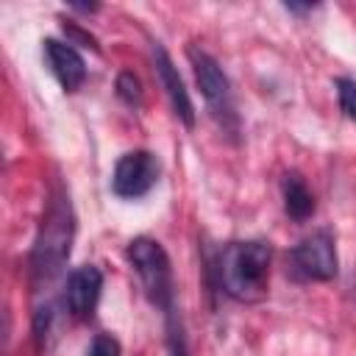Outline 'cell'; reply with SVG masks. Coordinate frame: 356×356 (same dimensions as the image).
I'll return each mask as SVG.
<instances>
[{"mask_svg": "<svg viewBox=\"0 0 356 356\" xmlns=\"http://www.w3.org/2000/svg\"><path fill=\"white\" fill-rule=\"evenodd\" d=\"M186 56H189V64L195 70V81L200 86V95H203L211 117L217 120V125L222 128V134L236 136L239 134V114H236V106H234L231 81L222 72L220 61L214 56H209L206 50L195 47V44L186 50Z\"/></svg>", "mask_w": 356, "mask_h": 356, "instance_id": "4", "label": "cell"}, {"mask_svg": "<svg viewBox=\"0 0 356 356\" xmlns=\"http://www.w3.org/2000/svg\"><path fill=\"white\" fill-rule=\"evenodd\" d=\"M117 97L131 108L142 106V83L134 72H120L117 75Z\"/></svg>", "mask_w": 356, "mask_h": 356, "instance_id": "11", "label": "cell"}, {"mask_svg": "<svg viewBox=\"0 0 356 356\" xmlns=\"http://www.w3.org/2000/svg\"><path fill=\"white\" fill-rule=\"evenodd\" d=\"M273 248L264 239L228 242L217 256V284L236 303H256L267 295Z\"/></svg>", "mask_w": 356, "mask_h": 356, "instance_id": "1", "label": "cell"}, {"mask_svg": "<svg viewBox=\"0 0 356 356\" xmlns=\"http://www.w3.org/2000/svg\"><path fill=\"white\" fill-rule=\"evenodd\" d=\"M334 86H337L339 108L356 122V81H350V78H337Z\"/></svg>", "mask_w": 356, "mask_h": 356, "instance_id": "12", "label": "cell"}, {"mask_svg": "<svg viewBox=\"0 0 356 356\" xmlns=\"http://www.w3.org/2000/svg\"><path fill=\"white\" fill-rule=\"evenodd\" d=\"M100 289H103V273L95 264H81L67 275V286H64V300L67 309L75 317H89L100 300Z\"/></svg>", "mask_w": 356, "mask_h": 356, "instance_id": "8", "label": "cell"}, {"mask_svg": "<svg viewBox=\"0 0 356 356\" xmlns=\"http://www.w3.org/2000/svg\"><path fill=\"white\" fill-rule=\"evenodd\" d=\"M153 67H156L159 83L164 86V92H167V97H170V106H172L175 117H178L186 128H192V125H195V106H192V100H189V92H186V86H184V81H181V75H178V70H175V64H172V58L167 56V50H164L159 42H153Z\"/></svg>", "mask_w": 356, "mask_h": 356, "instance_id": "9", "label": "cell"}, {"mask_svg": "<svg viewBox=\"0 0 356 356\" xmlns=\"http://www.w3.org/2000/svg\"><path fill=\"white\" fill-rule=\"evenodd\" d=\"M70 239H72V211H70V200L58 195L47 206L39 239L31 253L33 281H50L61 270V264L70 256Z\"/></svg>", "mask_w": 356, "mask_h": 356, "instance_id": "2", "label": "cell"}, {"mask_svg": "<svg viewBox=\"0 0 356 356\" xmlns=\"http://www.w3.org/2000/svg\"><path fill=\"white\" fill-rule=\"evenodd\" d=\"M284 8H286V11H292V14H306V11H312L314 6H298V3H286Z\"/></svg>", "mask_w": 356, "mask_h": 356, "instance_id": "15", "label": "cell"}, {"mask_svg": "<svg viewBox=\"0 0 356 356\" xmlns=\"http://www.w3.org/2000/svg\"><path fill=\"white\" fill-rule=\"evenodd\" d=\"M64 33H67V42H70V39H78L83 47H92V50H97V42H95V36H89L86 31H81L78 25L67 22V25H64Z\"/></svg>", "mask_w": 356, "mask_h": 356, "instance_id": "14", "label": "cell"}, {"mask_svg": "<svg viewBox=\"0 0 356 356\" xmlns=\"http://www.w3.org/2000/svg\"><path fill=\"white\" fill-rule=\"evenodd\" d=\"M42 56L47 70L53 72V78L61 83L64 92H78L86 81V61L81 58V53L70 44V42H58V39H44L42 42Z\"/></svg>", "mask_w": 356, "mask_h": 356, "instance_id": "7", "label": "cell"}, {"mask_svg": "<svg viewBox=\"0 0 356 356\" xmlns=\"http://www.w3.org/2000/svg\"><path fill=\"white\" fill-rule=\"evenodd\" d=\"M286 275L298 284L331 281L337 275V248L328 231H314L286 253Z\"/></svg>", "mask_w": 356, "mask_h": 356, "instance_id": "5", "label": "cell"}, {"mask_svg": "<svg viewBox=\"0 0 356 356\" xmlns=\"http://www.w3.org/2000/svg\"><path fill=\"white\" fill-rule=\"evenodd\" d=\"M281 192H284V211L289 214V220L306 222L314 214V195L309 192L306 181L298 172H286L284 175Z\"/></svg>", "mask_w": 356, "mask_h": 356, "instance_id": "10", "label": "cell"}, {"mask_svg": "<svg viewBox=\"0 0 356 356\" xmlns=\"http://www.w3.org/2000/svg\"><path fill=\"white\" fill-rule=\"evenodd\" d=\"M86 356H122L120 350V342L111 337V334H97L86 350Z\"/></svg>", "mask_w": 356, "mask_h": 356, "instance_id": "13", "label": "cell"}, {"mask_svg": "<svg viewBox=\"0 0 356 356\" xmlns=\"http://www.w3.org/2000/svg\"><path fill=\"white\" fill-rule=\"evenodd\" d=\"M125 256H128L134 273L139 275L145 298L156 309L170 314L172 312V267H170L167 250L150 236H136L128 242Z\"/></svg>", "mask_w": 356, "mask_h": 356, "instance_id": "3", "label": "cell"}, {"mask_svg": "<svg viewBox=\"0 0 356 356\" xmlns=\"http://www.w3.org/2000/svg\"><path fill=\"white\" fill-rule=\"evenodd\" d=\"M161 175V164L150 150H131L120 156L111 172V192L125 200L145 197Z\"/></svg>", "mask_w": 356, "mask_h": 356, "instance_id": "6", "label": "cell"}]
</instances>
